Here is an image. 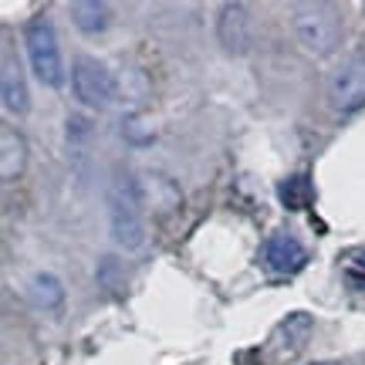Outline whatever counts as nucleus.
<instances>
[{
  "label": "nucleus",
  "mask_w": 365,
  "mask_h": 365,
  "mask_svg": "<svg viewBox=\"0 0 365 365\" xmlns=\"http://www.w3.org/2000/svg\"><path fill=\"white\" fill-rule=\"evenodd\" d=\"M0 95H4V108L14 115H24L31 108V91H27L24 71L11 54H4V75H0Z\"/></svg>",
  "instance_id": "9"
},
{
  "label": "nucleus",
  "mask_w": 365,
  "mask_h": 365,
  "mask_svg": "<svg viewBox=\"0 0 365 365\" xmlns=\"http://www.w3.org/2000/svg\"><path fill=\"white\" fill-rule=\"evenodd\" d=\"M27 291H31V301L38 308H58L65 301V287H61V281L54 274H34Z\"/></svg>",
  "instance_id": "12"
},
{
  "label": "nucleus",
  "mask_w": 365,
  "mask_h": 365,
  "mask_svg": "<svg viewBox=\"0 0 365 365\" xmlns=\"http://www.w3.org/2000/svg\"><path fill=\"white\" fill-rule=\"evenodd\" d=\"M312 328H314V322L304 312L287 314L284 322L271 331V339L264 345V359L271 365H284V362H291V359H298L301 349L312 339Z\"/></svg>",
  "instance_id": "5"
},
{
  "label": "nucleus",
  "mask_w": 365,
  "mask_h": 365,
  "mask_svg": "<svg viewBox=\"0 0 365 365\" xmlns=\"http://www.w3.org/2000/svg\"><path fill=\"white\" fill-rule=\"evenodd\" d=\"M71 21L85 34H98V31L108 27V7L98 4V0H75L71 4Z\"/></svg>",
  "instance_id": "11"
},
{
  "label": "nucleus",
  "mask_w": 365,
  "mask_h": 365,
  "mask_svg": "<svg viewBox=\"0 0 365 365\" xmlns=\"http://www.w3.org/2000/svg\"><path fill=\"white\" fill-rule=\"evenodd\" d=\"M71 91L81 105L88 108H105V105L115 98V78L112 71L95 61V58H78L71 68Z\"/></svg>",
  "instance_id": "4"
},
{
  "label": "nucleus",
  "mask_w": 365,
  "mask_h": 365,
  "mask_svg": "<svg viewBox=\"0 0 365 365\" xmlns=\"http://www.w3.org/2000/svg\"><path fill=\"white\" fill-rule=\"evenodd\" d=\"M341 271H345V277H349L355 287H365V250H352V254H345Z\"/></svg>",
  "instance_id": "14"
},
{
  "label": "nucleus",
  "mask_w": 365,
  "mask_h": 365,
  "mask_svg": "<svg viewBox=\"0 0 365 365\" xmlns=\"http://www.w3.org/2000/svg\"><path fill=\"white\" fill-rule=\"evenodd\" d=\"M328 98L335 112H355L365 105V54H355L328 78Z\"/></svg>",
  "instance_id": "6"
},
{
  "label": "nucleus",
  "mask_w": 365,
  "mask_h": 365,
  "mask_svg": "<svg viewBox=\"0 0 365 365\" xmlns=\"http://www.w3.org/2000/svg\"><path fill=\"white\" fill-rule=\"evenodd\" d=\"M108 223H112V237L118 247L135 250L145 240V223H143V200L135 190V180H115L108 190Z\"/></svg>",
  "instance_id": "2"
},
{
  "label": "nucleus",
  "mask_w": 365,
  "mask_h": 365,
  "mask_svg": "<svg viewBox=\"0 0 365 365\" xmlns=\"http://www.w3.org/2000/svg\"><path fill=\"white\" fill-rule=\"evenodd\" d=\"M24 44H27L31 68H34V75L41 78V85L58 88L65 81V61H61V44H58L54 24L48 17H34L24 27Z\"/></svg>",
  "instance_id": "3"
},
{
  "label": "nucleus",
  "mask_w": 365,
  "mask_h": 365,
  "mask_svg": "<svg viewBox=\"0 0 365 365\" xmlns=\"http://www.w3.org/2000/svg\"><path fill=\"white\" fill-rule=\"evenodd\" d=\"M27 166V143L24 135L14 129V125H4L0 129V176L4 182H14Z\"/></svg>",
  "instance_id": "10"
},
{
  "label": "nucleus",
  "mask_w": 365,
  "mask_h": 365,
  "mask_svg": "<svg viewBox=\"0 0 365 365\" xmlns=\"http://www.w3.org/2000/svg\"><path fill=\"white\" fill-rule=\"evenodd\" d=\"M217 38H220L223 51H230V54H244L250 48V17L244 4H223L220 7Z\"/></svg>",
  "instance_id": "8"
},
{
  "label": "nucleus",
  "mask_w": 365,
  "mask_h": 365,
  "mask_svg": "<svg viewBox=\"0 0 365 365\" xmlns=\"http://www.w3.org/2000/svg\"><path fill=\"white\" fill-rule=\"evenodd\" d=\"M281 200H284L287 210H304L308 203H312V182H308V176H291L287 182H281Z\"/></svg>",
  "instance_id": "13"
},
{
  "label": "nucleus",
  "mask_w": 365,
  "mask_h": 365,
  "mask_svg": "<svg viewBox=\"0 0 365 365\" xmlns=\"http://www.w3.org/2000/svg\"><path fill=\"white\" fill-rule=\"evenodd\" d=\"M264 267L274 274H298L308 264V250L301 247L291 234H271L264 240Z\"/></svg>",
  "instance_id": "7"
},
{
  "label": "nucleus",
  "mask_w": 365,
  "mask_h": 365,
  "mask_svg": "<svg viewBox=\"0 0 365 365\" xmlns=\"http://www.w3.org/2000/svg\"><path fill=\"white\" fill-rule=\"evenodd\" d=\"M294 34L308 54L328 58L341 44V17L331 4H301L294 7Z\"/></svg>",
  "instance_id": "1"
}]
</instances>
